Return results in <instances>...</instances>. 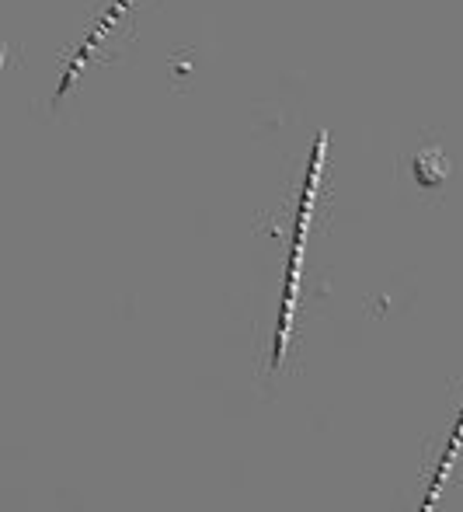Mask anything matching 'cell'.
Masks as SVG:
<instances>
[{
  "mask_svg": "<svg viewBox=\"0 0 463 512\" xmlns=\"http://www.w3.org/2000/svg\"><path fill=\"white\" fill-rule=\"evenodd\" d=\"M328 157V136H321L314 147V161L307 171V185L300 196V216H296V234H293V255H289V272H286V300H282L279 314V331H276V352H272V370L282 366L286 356L289 335H293V314H296V297H300V272H303V251H307V234H310V216H314L317 203V185H321V168Z\"/></svg>",
  "mask_w": 463,
  "mask_h": 512,
  "instance_id": "1",
  "label": "cell"
},
{
  "mask_svg": "<svg viewBox=\"0 0 463 512\" xmlns=\"http://www.w3.org/2000/svg\"><path fill=\"white\" fill-rule=\"evenodd\" d=\"M129 4H133V0H115V4L105 11V18H101L98 25L91 28V35H88V39H84V46L77 49V56H74V60H70V67H67V74H63L60 91H56V95H67L70 84H74V77L81 74V67H84V63H88V56L94 53V49H98V42H105V39H108V32H112V28L119 25L122 11H126Z\"/></svg>",
  "mask_w": 463,
  "mask_h": 512,
  "instance_id": "2",
  "label": "cell"
},
{
  "mask_svg": "<svg viewBox=\"0 0 463 512\" xmlns=\"http://www.w3.org/2000/svg\"><path fill=\"white\" fill-rule=\"evenodd\" d=\"M460 450H463V411H460V418H457V429H453L450 443H446L443 460H439L436 474H432V485H429V495H425V502H422V512H432V509H436V499H439V495H443L446 481H450L453 467H457Z\"/></svg>",
  "mask_w": 463,
  "mask_h": 512,
  "instance_id": "3",
  "label": "cell"
},
{
  "mask_svg": "<svg viewBox=\"0 0 463 512\" xmlns=\"http://www.w3.org/2000/svg\"><path fill=\"white\" fill-rule=\"evenodd\" d=\"M4 60H7V49L0 46V70H4Z\"/></svg>",
  "mask_w": 463,
  "mask_h": 512,
  "instance_id": "4",
  "label": "cell"
}]
</instances>
